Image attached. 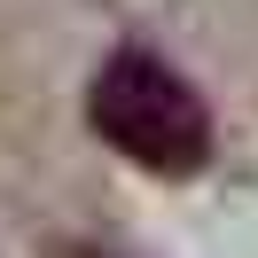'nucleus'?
Returning a JSON list of instances; mask_svg holds the SVG:
<instances>
[{"label":"nucleus","mask_w":258,"mask_h":258,"mask_svg":"<svg viewBox=\"0 0 258 258\" xmlns=\"http://www.w3.org/2000/svg\"><path fill=\"white\" fill-rule=\"evenodd\" d=\"M86 117H94V133L117 157L149 164V172H164V180H188L196 164L211 157L204 94H196L172 63H157V55H141V47H125V55L102 63L94 94H86Z\"/></svg>","instance_id":"obj_1"}]
</instances>
